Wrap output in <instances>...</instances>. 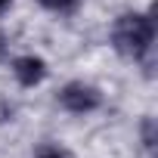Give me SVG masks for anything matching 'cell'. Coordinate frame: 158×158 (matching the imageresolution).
I'll return each mask as SVG.
<instances>
[{
	"instance_id": "8",
	"label": "cell",
	"mask_w": 158,
	"mask_h": 158,
	"mask_svg": "<svg viewBox=\"0 0 158 158\" xmlns=\"http://www.w3.org/2000/svg\"><path fill=\"white\" fill-rule=\"evenodd\" d=\"M10 56V37H6V31L0 28V59H6Z\"/></svg>"
},
{
	"instance_id": "5",
	"label": "cell",
	"mask_w": 158,
	"mask_h": 158,
	"mask_svg": "<svg viewBox=\"0 0 158 158\" xmlns=\"http://www.w3.org/2000/svg\"><path fill=\"white\" fill-rule=\"evenodd\" d=\"M34 158H71V152L59 143H40L34 149Z\"/></svg>"
},
{
	"instance_id": "3",
	"label": "cell",
	"mask_w": 158,
	"mask_h": 158,
	"mask_svg": "<svg viewBox=\"0 0 158 158\" xmlns=\"http://www.w3.org/2000/svg\"><path fill=\"white\" fill-rule=\"evenodd\" d=\"M10 71H13V77H16V84H19V87L31 90V87H40V84L47 81L50 65H47V59H44V56L22 53V56H16V59L10 62Z\"/></svg>"
},
{
	"instance_id": "9",
	"label": "cell",
	"mask_w": 158,
	"mask_h": 158,
	"mask_svg": "<svg viewBox=\"0 0 158 158\" xmlns=\"http://www.w3.org/2000/svg\"><path fill=\"white\" fill-rule=\"evenodd\" d=\"M13 6V0H0V13H3V10H10Z\"/></svg>"
},
{
	"instance_id": "4",
	"label": "cell",
	"mask_w": 158,
	"mask_h": 158,
	"mask_svg": "<svg viewBox=\"0 0 158 158\" xmlns=\"http://www.w3.org/2000/svg\"><path fill=\"white\" fill-rule=\"evenodd\" d=\"M139 139H143V149H146V152L155 149V143H158V127H155V118H152V115H146V118L139 121Z\"/></svg>"
},
{
	"instance_id": "1",
	"label": "cell",
	"mask_w": 158,
	"mask_h": 158,
	"mask_svg": "<svg viewBox=\"0 0 158 158\" xmlns=\"http://www.w3.org/2000/svg\"><path fill=\"white\" fill-rule=\"evenodd\" d=\"M155 37H158V25H155V13L146 10H127L112 22L109 40L115 47V53H121L124 59L133 62H146L155 50Z\"/></svg>"
},
{
	"instance_id": "2",
	"label": "cell",
	"mask_w": 158,
	"mask_h": 158,
	"mask_svg": "<svg viewBox=\"0 0 158 158\" xmlns=\"http://www.w3.org/2000/svg\"><path fill=\"white\" fill-rule=\"evenodd\" d=\"M56 102L68 115H90V112L102 109V90L90 81H68L59 87Z\"/></svg>"
},
{
	"instance_id": "6",
	"label": "cell",
	"mask_w": 158,
	"mask_h": 158,
	"mask_svg": "<svg viewBox=\"0 0 158 158\" xmlns=\"http://www.w3.org/2000/svg\"><path fill=\"white\" fill-rule=\"evenodd\" d=\"M34 3H40L44 10L59 13V16H65V13H74V10H77V0H34Z\"/></svg>"
},
{
	"instance_id": "7",
	"label": "cell",
	"mask_w": 158,
	"mask_h": 158,
	"mask_svg": "<svg viewBox=\"0 0 158 158\" xmlns=\"http://www.w3.org/2000/svg\"><path fill=\"white\" fill-rule=\"evenodd\" d=\"M10 121H16V102L0 96V124H10Z\"/></svg>"
}]
</instances>
